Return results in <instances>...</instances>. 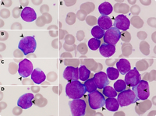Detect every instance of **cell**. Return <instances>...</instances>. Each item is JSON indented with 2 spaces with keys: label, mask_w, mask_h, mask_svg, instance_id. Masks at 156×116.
<instances>
[{
  "label": "cell",
  "mask_w": 156,
  "mask_h": 116,
  "mask_svg": "<svg viewBox=\"0 0 156 116\" xmlns=\"http://www.w3.org/2000/svg\"><path fill=\"white\" fill-rule=\"evenodd\" d=\"M105 107L110 111H116L119 109V102L115 97H108L105 102Z\"/></svg>",
  "instance_id": "d6986e66"
},
{
  "label": "cell",
  "mask_w": 156,
  "mask_h": 116,
  "mask_svg": "<svg viewBox=\"0 0 156 116\" xmlns=\"http://www.w3.org/2000/svg\"><path fill=\"white\" fill-rule=\"evenodd\" d=\"M105 30H102L101 27H99L98 26H94L92 29H91V34L94 37V38L96 39H101L104 37V34H105Z\"/></svg>",
  "instance_id": "603a6c76"
},
{
  "label": "cell",
  "mask_w": 156,
  "mask_h": 116,
  "mask_svg": "<svg viewBox=\"0 0 156 116\" xmlns=\"http://www.w3.org/2000/svg\"><path fill=\"white\" fill-rule=\"evenodd\" d=\"M117 97H118L117 100L119 102V106L121 107H126L129 104H134L138 100V98L136 97L134 92L130 89L119 92V94L117 95Z\"/></svg>",
  "instance_id": "3957f363"
},
{
  "label": "cell",
  "mask_w": 156,
  "mask_h": 116,
  "mask_svg": "<svg viewBox=\"0 0 156 116\" xmlns=\"http://www.w3.org/2000/svg\"><path fill=\"white\" fill-rule=\"evenodd\" d=\"M16 64L14 63H10L9 64V70L11 73H14L15 72H16Z\"/></svg>",
  "instance_id": "1f68e13d"
},
{
  "label": "cell",
  "mask_w": 156,
  "mask_h": 116,
  "mask_svg": "<svg viewBox=\"0 0 156 116\" xmlns=\"http://www.w3.org/2000/svg\"><path fill=\"white\" fill-rule=\"evenodd\" d=\"M113 10L112 5L108 2H105L101 3L98 7V11L101 14V16H108L111 14Z\"/></svg>",
  "instance_id": "ffe728a7"
},
{
  "label": "cell",
  "mask_w": 156,
  "mask_h": 116,
  "mask_svg": "<svg viewBox=\"0 0 156 116\" xmlns=\"http://www.w3.org/2000/svg\"><path fill=\"white\" fill-rule=\"evenodd\" d=\"M21 12L22 11L20 9L19 7L14 8L13 10H12V15H13V17L14 18L19 17V16H20V14H21Z\"/></svg>",
  "instance_id": "f1b7e54d"
},
{
  "label": "cell",
  "mask_w": 156,
  "mask_h": 116,
  "mask_svg": "<svg viewBox=\"0 0 156 116\" xmlns=\"http://www.w3.org/2000/svg\"><path fill=\"white\" fill-rule=\"evenodd\" d=\"M76 37H77L78 40H82L83 39V37H84V33L82 30L78 31L77 33H76Z\"/></svg>",
  "instance_id": "d6a6232c"
},
{
  "label": "cell",
  "mask_w": 156,
  "mask_h": 116,
  "mask_svg": "<svg viewBox=\"0 0 156 116\" xmlns=\"http://www.w3.org/2000/svg\"><path fill=\"white\" fill-rule=\"evenodd\" d=\"M85 46V44H83V43L78 46V48H80V47H81L82 49H83L82 50V54H85V53L87 52V47H86Z\"/></svg>",
  "instance_id": "d590c367"
},
{
  "label": "cell",
  "mask_w": 156,
  "mask_h": 116,
  "mask_svg": "<svg viewBox=\"0 0 156 116\" xmlns=\"http://www.w3.org/2000/svg\"><path fill=\"white\" fill-rule=\"evenodd\" d=\"M34 95L32 93H25L18 99L17 105L22 109L30 108L33 104L32 100H34Z\"/></svg>",
  "instance_id": "7c38bea8"
},
{
  "label": "cell",
  "mask_w": 156,
  "mask_h": 116,
  "mask_svg": "<svg viewBox=\"0 0 156 116\" xmlns=\"http://www.w3.org/2000/svg\"><path fill=\"white\" fill-rule=\"evenodd\" d=\"M126 83L122 79H119V80L115 81V83H114V89H115L116 92L122 91V90H126Z\"/></svg>",
  "instance_id": "484cf974"
},
{
  "label": "cell",
  "mask_w": 156,
  "mask_h": 116,
  "mask_svg": "<svg viewBox=\"0 0 156 116\" xmlns=\"http://www.w3.org/2000/svg\"><path fill=\"white\" fill-rule=\"evenodd\" d=\"M90 71L87 69L85 65H81L79 68V79L82 81H86L89 79Z\"/></svg>",
  "instance_id": "44dd1931"
},
{
  "label": "cell",
  "mask_w": 156,
  "mask_h": 116,
  "mask_svg": "<svg viewBox=\"0 0 156 116\" xmlns=\"http://www.w3.org/2000/svg\"><path fill=\"white\" fill-rule=\"evenodd\" d=\"M71 114L73 116H83L85 114L86 103L81 99H73L72 101L69 102Z\"/></svg>",
  "instance_id": "52a82bcc"
},
{
  "label": "cell",
  "mask_w": 156,
  "mask_h": 116,
  "mask_svg": "<svg viewBox=\"0 0 156 116\" xmlns=\"http://www.w3.org/2000/svg\"><path fill=\"white\" fill-rule=\"evenodd\" d=\"M66 23L69 25L73 24L75 23V14L73 12L68 13L67 17H66Z\"/></svg>",
  "instance_id": "83f0119b"
},
{
  "label": "cell",
  "mask_w": 156,
  "mask_h": 116,
  "mask_svg": "<svg viewBox=\"0 0 156 116\" xmlns=\"http://www.w3.org/2000/svg\"><path fill=\"white\" fill-rule=\"evenodd\" d=\"M99 51L102 56L109 58L115 52V46L104 43L99 47Z\"/></svg>",
  "instance_id": "2e32d148"
},
{
  "label": "cell",
  "mask_w": 156,
  "mask_h": 116,
  "mask_svg": "<svg viewBox=\"0 0 156 116\" xmlns=\"http://www.w3.org/2000/svg\"><path fill=\"white\" fill-rule=\"evenodd\" d=\"M46 76L42 70L39 68H36L31 73V79L36 84H41L45 80Z\"/></svg>",
  "instance_id": "9a60e30c"
},
{
  "label": "cell",
  "mask_w": 156,
  "mask_h": 116,
  "mask_svg": "<svg viewBox=\"0 0 156 116\" xmlns=\"http://www.w3.org/2000/svg\"><path fill=\"white\" fill-rule=\"evenodd\" d=\"M94 83H95L97 88L98 89H103L105 86H108L109 83L108 78L107 74L104 72H98L95 74L93 77Z\"/></svg>",
  "instance_id": "8fae6325"
},
{
  "label": "cell",
  "mask_w": 156,
  "mask_h": 116,
  "mask_svg": "<svg viewBox=\"0 0 156 116\" xmlns=\"http://www.w3.org/2000/svg\"><path fill=\"white\" fill-rule=\"evenodd\" d=\"M33 65L30 60L25 58L22 60L21 62L19 63L18 66V72L20 76L23 78H27L29 76H30L33 72Z\"/></svg>",
  "instance_id": "ba28073f"
},
{
  "label": "cell",
  "mask_w": 156,
  "mask_h": 116,
  "mask_svg": "<svg viewBox=\"0 0 156 116\" xmlns=\"http://www.w3.org/2000/svg\"><path fill=\"white\" fill-rule=\"evenodd\" d=\"M98 26L102 30H107L112 26V21L108 16H101L98 19Z\"/></svg>",
  "instance_id": "ac0fdd59"
},
{
  "label": "cell",
  "mask_w": 156,
  "mask_h": 116,
  "mask_svg": "<svg viewBox=\"0 0 156 116\" xmlns=\"http://www.w3.org/2000/svg\"><path fill=\"white\" fill-rule=\"evenodd\" d=\"M64 79L68 81L78 80L79 79V69L73 66L66 67L63 72Z\"/></svg>",
  "instance_id": "4fadbf2b"
},
{
  "label": "cell",
  "mask_w": 156,
  "mask_h": 116,
  "mask_svg": "<svg viewBox=\"0 0 156 116\" xmlns=\"http://www.w3.org/2000/svg\"><path fill=\"white\" fill-rule=\"evenodd\" d=\"M144 46L145 47H140V50H141V51L143 52V54H145V55H147V54H149V45L147 43L145 42V44H144Z\"/></svg>",
  "instance_id": "f546056e"
},
{
  "label": "cell",
  "mask_w": 156,
  "mask_h": 116,
  "mask_svg": "<svg viewBox=\"0 0 156 116\" xmlns=\"http://www.w3.org/2000/svg\"><path fill=\"white\" fill-rule=\"evenodd\" d=\"M121 36H122V33H121L120 30L115 26H112L111 28L105 32L103 39H104V42L105 44L115 45L118 41L120 40Z\"/></svg>",
  "instance_id": "8992f818"
},
{
  "label": "cell",
  "mask_w": 156,
  "mask_h": 116,
  "mask_svg": "<svg viewBox=\"0 0 156 116\" xmlns=\"http://www.w3.org/2000/svg\"><path fill=\"white\" fill-rule=\"evenodd\" d=\"M105 97L101 92L95 90V91L89 93L88 104L90 108L94 109V110L101 108L105 105Z\"/></svg>",
  "instance_id": "277c9868"
},
{
  "label": "cell",
  "mask_w": 156,
  "mask_h": 116,
  "mask_svg": "<svg viewBox=\"0 0 156 116\" xmlns=\"http://www.w3.org/2000/svg\"><path fill=\"white\" fill-rule=\"evenodd\" d=\"M101 46V40L96 38H90L88 41V47L93 51H95L99 48Z\"/></svg>",
  "instance_id": "4316f807"
},
{
  "label": "cell",
  "mask_w": 156,
  "mask_h": 116,
  "mask_svg": "<svg viewBox=\"0 0 156 116\" xmlns=\"http://www.w3.org/2000/svg\"><path fill=\"white\" fill-rule=\"evenodd\" d=\"M103 95L107 97H115L117 96V92L112 86H106L103 88Z\"/></svg>",
  "instance_id": "d4e9b609"
},
{
  "label": "cell",
  "mask_w": 156,
  "mask_h": 116,
  "mask_svg": "<svg viewBox=\"0 0 156 116\" xmlns=\"http://www.w3.org/2000/svg\"><path fill=\"white\" fill-rule=\"evenodd\" d=\"M18 107H19V106H18ZM15 107V108L13 109V113H14L16 115H19V114H20V113H21V111H22L20 109H19V107Z\"/></svg>",
  "instance_id": "74e56055"
},
{
  "label": "cell",
  "mask_w": 156,
  "mask_h": 116,
  "mask_svg": "<svg viewBox=\"0 0 156 116\" xmlns=\"http://www.w3.org/2000/svg\"><path fill=\"white\" fill-rule=\"evenodd\" d=\"M129 25H130V22H129V19L125 15L122 14L118 15L114 21V26L116 27L117 29H119V30L126 31L129 29Z\"/></svg>",
  "instance_id": "30bf717a"
},
{
  "label": "cell",
  "mask_w": 156,
  "mask_h": 116,
  "mask_svg": "<svg viewBox=\"0 0 156 116\" xmlns=\"http://www.w3.org/2000/svg\"><path fill=\"white\" fill-rule=\"evenodd\" d=\"M20 16L26 22H33L37 19V14L34 9L30 7H25L22 9Z\"/></svg>",
  "instance_id": "5bb4252c"
},
{
  "label": "cell",
  "mask_w": 156,
  "mask_h": 116,
  "mask_svg": "<svg viewBox=\"0 0 156 116\" xmlns=\"http://www.w3.org/2000/svg\"><path fill=\"white\" fill-rule=\"evenodd\" d=\"M83 86H84L86 90H87V92H88V93L97 90V86H96L93 78L88 79L87 80H86L85 82H84V83H83Z\"/></svg>",
  "instance_id": "7402d4cb"
},
{
  "label": "cell",
  "mask_w": 156,
  "mask_h": 116,
  "mask_svg": "<svg viewBox=\"0 0 156 116\" xmlns=\"http://www.w3.org/2000/svg\"><path fill=\"white\" fill-rule=\"evenodd\" d=\"M137 37L140 39L144 40V39H145V37H147V33H144V32H138V33H137Z\"/></svg>",
  "instance_id": "e575fe53"
},
{
  "label": "cell",
  "mask_w": 156,
  "mask_h": 116,
  "mask_svg": "<svg viewBox=\"0 0 156 116\" xmlns=\"http://www.w3.org/2000/svg\"><path fill=\"white\" fill-rule=\"evenodd\" d=\"M132 90L135 93L138 100H147L150 95L149 84L145 80H140L137 84L132 86Z\"/></svg>",
  "instance_id": "5b68a950"
},
{
  "label": "cell",
  "mask_w": 156,
  "mask_h": 116,
  "mask_svg": "<svg viewBox=\"0 0 156 116\" xmlns=\"http://www.w3.org/2000/svg\"><path fill=\"white\" fill-rule=\"evenodd\" d=\"M141 76L138 71L136 70V68L133 69H130L125 76V82L126 85L129 86H133L141 80Z\"/></svg>",
  "instance_id": "9c48e42d"
},
{
  "label": "cell",
  "mask_w": 156,
  "mask_h": 116,
  "mask_svg": "<svg viewBox=\"0 0 156 116\" xmlns=\"http://www.w3.org/2000/svg\"><path fill=\"white\" fill-rule=\"evenodd\" d=\"M18 47L24 55H28L29 54L34 52L37 47L35 38L32 36H27L23 37L20 40Z\"/></svg>",
  "instance_id": "7a4b0ae2"
},
{
  "label": "cell",
  "mask_w": 156,
  "mask_h": 116,
  "mask_svg": "<svg viewBox=\"0 0 156 116\" xmlns=\"http://www.w3.org/2000/svg\"><path fill=\"white\" fill-rule=\"evenodd\" d=\"M116 67L119 73H121L122 75H126L130 70V63L127 59L122 58L118 61V62L116 63Z\"/></svg>",
  "instance_id": "e0dca14e"
},
{
  "label": "cell",
  "mask_w": 156,
  "mask_h": 116,
  "mask_svg": "<svg viewBox=\"0 0 156 116\" xmlns=\"http://www.w3.org/2000/svg\"><path fill=\"white\" fill-rule=\"evenodd\" d=\"M131 12L133 14H138L139 12H140V8L137 5H134L131 8Z\"/></svg>",
  "instance_id": "836d02e7"
},
{
  "label": "cell",
  "mask_w": 156,
  "mask_h": 116,
  "mask_svg": "<svg viewBox=\"0 0 156 116\" xmlns=\"http://www.w3.org/2000/svg\"><path fill=\"white\" fill-rule=\"evenodd\" d=\"M9 15H10V12L8 9H3L1 10V16L3 18H7L9 17Z\"/></svg>",
  "instance_id": "4dcf8cb0"
},
{
  "label": "cell",
  "mask_w": 156,
  "mask_h": 116,
  "mask_svg": "<svg viewBox=\"0 0 156 116\" xmlns=\"http://www.w3.org/2000/svg\"><path fill=\"white\" fill-rule=\"evenodd\" d=\"M119 72L118 69H115L113 67H108L107 69V76L111 80H115L119 77Z\"/></svg>",
  "instance_id": "cb8c5ba5"
},
{
  "label": "cell",
  "mask_w": 156,
  "mask_h": 116,
  "mask_svg": "<svg viewBox=\"0 0 156 116\" xmlns=\"http://www.w3.org/2000/svg\"><path fill=\"white\" fill-rule=\"evenodd\" d=\"M87 92L83 83L78 80L70 81L66 86V96L71 99H80Z\"/></svg>",
  "instance_id": "6da1fadb"
},
{
  "label": "cell",
  "mask_w": 156,
  "mask_h": 116,
  "mask_svg": "<svg viewBox=\"0 0 156 116\" xmlns=\"http://www.w3.org/2000/svg\"><path fill=\"white\" fill-rule=\"evenodd\" d=\"M136 20H137V21H134V20L131 19V22H132V23H133V26H135L136 27V23H139L140 24L143 25V21H142L141 19H139V18L137 17V18H136Z\"/></svg>",
  "instance_id": "8d00e7d4"
}]
</instances>
